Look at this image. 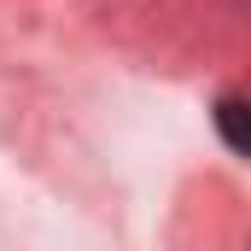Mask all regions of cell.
Segmentation results:
<instances>
[{
	"label": "cell",
	"instance_id": "cell-1",
	"mask_svg": "<svg viewBox=\"0 0 251 251\" xmlns=\"http://www.w3.org/2000/svg\"><path fill=\"white\" fill-rule=\"evenodd\" d=\"M246 100H240V94H222V100H216V111H210V123H216V134H222V146H228V152H234V158H246L251 152V128H246Z\"/></svg>",
	"mask_w": 251,
	"mask_h": 251
}]
</instances>
